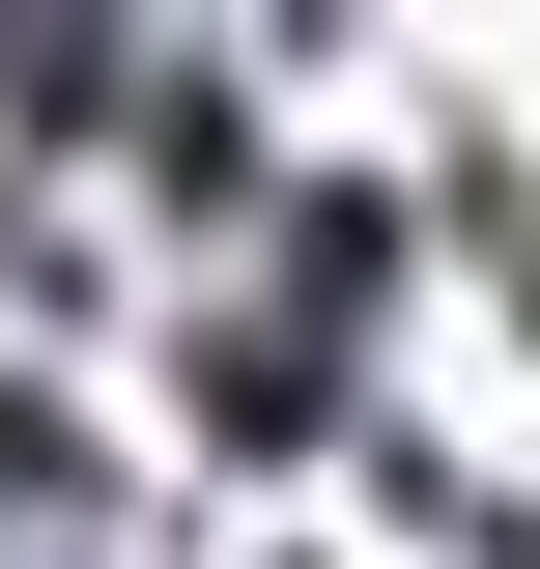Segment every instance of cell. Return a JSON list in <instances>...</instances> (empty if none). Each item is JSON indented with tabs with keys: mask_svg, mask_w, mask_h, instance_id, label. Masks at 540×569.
I'll use <instances>...</instances> for the list:
<instances>
[{
	"mask_svg": "<svg viewBox=\"0 0 540 569\" xmlns=\"http://www.w3.org/2000/svg\"><path fill=\"white\" fill-rule=\"evenodd\" d=\"M370 284H399V200H284V228H257V284L200 313V427H313V399H341V342H370Z\"/></svg>",
	"mask_w": 540,
	"mask_h": 569,
	"instance_id": "6da1fadb",
	"label": "cell"
}]
</instances>
